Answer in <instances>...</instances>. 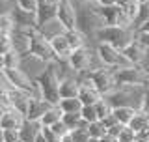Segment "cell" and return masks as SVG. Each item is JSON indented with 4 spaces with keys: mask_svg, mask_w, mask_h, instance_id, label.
<instances>
[{
    "mask_svg": "<svg viewBox=\"0 0 149 142\" xmlns=\"http://www.w3.org/2000/svg\"><path fill=\"white\" fill-rule=\"evenodd\" d=\"M50 107L49 101H45L43 97H41V93H30V97H28V105H26V110H24V118L26 120H39L41 114L47 110V108Z\"/></svg>",
    "mask_w": 149,
    "mask_h": 142,
    "instance_id": "cell-14",
    "label": "cell"
},
{
    "mask_svg": "<svg viewBox=\"0 0 149 142\" xmlns=\"http://www.w3.org/2000/svg\"><path fill=\"white\" fill-rule=\"evenodd\" d=\"M78 112H80L82 120H84V122H88V124L97 120V114H95V108H93V105H82Z\"/></svg>",
    "mask_w": 149,
    "mask_h": 142,
    "instance_id": "cell-35",
    "label": "cell"
},
{
    "mask_svg": "<svg viewBox=\"0 0 149 142\" xmlns=\"http://www.w3.org/2000/svg\"><path fill=\"white\" fill-rule=\"evenodd\" d=\"M0 112H2V108H0Z\"/></svg>",
    "mask_w": 149,
    "mask_h": 142,
    "instance_id": "cell-54",
    "label": "cell"
},
{
    "mask_svg": "<svg viewBox=\"0 0 149 142\" xmlns=\"http://www.w3.org/2000/svg\"><path fill=\"white\" fill-rule=\"evenodd\" d=\"M132 30L130 26H119V25H104L93 36V43L95 41H104V43L114 45L116 49H123L125 45H129L132 41Z\"/></svg>",
    "mask_w": 149,
    "mask_h": 142,
    "instance_id": "cell-4",
    "label": "cell"
},
{
    "mask_svg": "<svg viewBox=\"0 0 149 142\" xmlns=\"http://www.w3.org/2000/svg\"><path fill=\"white\" fill-rule=\"evenodd\" d=\"M0 36H2V34H0Z\"/></svg>",
    "mask_w": 149,
    "mask_h": 142,
    "instance_id": "cell-55",
    "label": "cell"
},
{
    "mask_svg": "<svg viewBox=\"0 0 149 142\" xmlns=\"http://www.w3.org/2000/svg\"><path fill=\"white\" fill-rule=\"evenodd\" d=\"M4 2H9V4H13V0H4Z\"/></svg>",
    "mask_w": 149,
    "mask_h": 142,
    "instance_id": "cell-52",
    "label": "cell"
},
{
    "mask_svg": "<svg viewBox=\"0 0 149 142\" xmlns=\"http://www.w3.org/2000/svg\"><path fill=\"white\" fill-rule=\"evenodd\" d=\"M58 82H60V80H58V77H56V73H54L50 62L47 64V67H45L43 73L36 79V84H37V88H39L41 97H43L45 101H49L50 105H58V101H60Z\"/></svg>",
    "mask_w": 149,
    "mask_h": 142,
    "instance_id": "cell-5",
    "label": "cell"
},
{
    "mask_svg": "<svg viewBox=\"0 0 149 142\" xmlns=\"http://www.w3.org/2000/svg\"><path fill=\"white\" fill-rule=\"evenodd\" d=\"M114 77L118 84H147L149 73H147V65L127 64L121 65V67H116Z\"/></svg>",
    "mask_w": 149,
    "mask_h": 142,
    "instance_id": "cell-6",
    "label": "cell"
},
{
    "mask_svg": "<svg viewBox=\"0 0 149 142\" xmlns=\"http://www.w3.org/2000/svg\"><path fill=\"white\" fill-rule=\"evenodd\" d=\"M2 142H19V129H2Z\"/></svg>",
    "mask_w": 149,
    "mask_h": 142,
    "instance_id": "cell-38",
    "label": "cell"
},
{
    "mask_svg": "<svg viewBox=\"0 0 149 142\" xmlns=\"http://www.w3.org/2000/svg\"><path fill=\"white\" fill-rule=\"evenodd\" d=\"M63 36H65V41H67V45H69V49H77V47H82V45H86L88 43V39H86V36L82 34L80 30H77V28H71V30H65L63 32Z\"/></svg>",
    "mask_w": 149,
    "mask_h": 142,
    "instance_id": "cell-24",
    "label": "cell"
},
{
    "mask_svg": "<svg viewBox=\"0 0 149 142\" xmlns=\"http://www.w3.org/2000/svg\"><path fill=\"white\" fill-rule=\"evenodd\" d=\"M30 34H28V32H21V30H13L11 34H9V39H11V51H15V53L21 54V56L30 53Z\"/></svg>",
    "mask_w": 149,
    "mask_h": 142,
    "instance_id": "cell-17",
    "label": "cell"
},
{
    "mask_svg": "<svg viewBox=\"0 0 149 142\" xmlns=\"http://www.w3.org/2000/svg\"><path fill=\"white\" fill-rule=\"evenodd\" d=\"M30 54L45 60L47 64L54 60V53H52V47H50V41L47 39L45 36H41L39 32H37V28L30 34Z\"/></svg>",
    "mask_w": 149,
    "mask_h": 142,
    "instance_id": "cell-11",
    "label": "cell"
},
{
    "mask_svg": "<svg viewBox=\"0 0 149 142\" xmlns=\"http://www.w3.org/2000/svg\"><path fill=\"white\" fill-rule=\"evenodd\" d=\"M93 108H95L97 120H101V118H104L106 114H110V112H112V105H110V101L104 96H101L95 103H93Z\"/></svg>",
    "mask_w": 149,
    "mask_h": 142,
    "instance_id": "cell-30",
    "label": "cell"
},
{
    "mask_svg": "<svg viewBox=\"0 0 149 142\" xmlns=\"http://www.w3.org/2000/svg\"><path fill=\"white\" fill-rule=\"evenodd\" d=\"M56 19L63 25L65 30L77 28V8H74V0H58Z\"/></svg>",
    "mask_w": 149,
    "mask_h": 142,
    "instance_id": "cell-12",
    "label": "cell"
},
{
    "mask_svg": "<svg viewBox=\"0 0 149 142\" xmlns=\"http://www.w3.org/2000/svg\"><path fill=\"white\" fill-rule=\"evenodd\" d=\"M93 49H95L97 56H99V60L102 62V65H106V67H121V65H127V58L123 56L119 49H116L114 45L110 43H104V41H95L93 43Z\"/></svg>",
    "mask_w": 149,
    "mask_h": 142,
    "instance_id": "cell-7",
    "label": "cell"
},
{
    "mask_svg": "<svg viewBox=\"0 0 149 142\" xmlns=\"http://www.w3.org/2000/svg\"><path fill=\"white\" fill-rule=\"evenodd\" d=\"M149 0H136V4H147Z\"/></svg>",
    "mask_w": 149,
    "mask_h": 142,
    "instance_id": "cell-51",
    "label": "cell"
},
{
    "mask_svg": "<svg viewBox=\"0 0 149 142\" xmlns=\"http://www.w3.org/2000/svg\"><path fill=\"white\" fill-rule=\"evenodd\" d=\"M121 124H114V125H110L108 129H106V135H110V136H118V133L121 131Z\"/></svg>",
    "mask_w": 149,
    "mask_h": 142,
    "instance_id": "cell-42",
    "label": "cell"
},
{
    "mask_svg": "<svg viewBox=\"0 0 149 142\" xmlns=\"http://www.w3.org/2000/svg\"><path fill=\"white\" fill-rule=\"evenodd\" d=\"M13 30H15V22H13L9 11L0 13V34H8L9 36Z\"/></svg>",
    "mask_w": 149,
    "mask_h": 142,
    "instance_id": "cell-31",
    "label": "cell"
},
{
    "mask_svg": "<svg viewBox=\"0 0 149 142\" xmlns=\"http://www.w3.org/2000/svg\"><path fill=\"white\" fill-rule=\"evenodd\" d=\"M49 127H50V129H52V131H54V133L58 135V136H63V135H67V133H69V129L65 127V124H63L62 120L54 122V124H52V125H49Z\"/></svg>",
    "mask_w": 149,
    "mask_h": 142,
    "instance_id": "cell-40",
    "label": "cell"
},
{
    "mask_svg": "<svg viewBox=\"0 0 149 142\" xmlns=\"http://www.w3.org/2000/svg\"><path fill=\"white\" fill-rule=\"evenodd\" d=\"M9 8H11V4H9V2H4V0H0V13L9 11Z\"/></svg>",
    "mask_w": 149,
    "mask_h": 142,
    "instance_id": "cell-44",
    "label": "cell"
},
{
    "mask_svg": "<svg viewBox=\"0 0 149 142\" xmlns=\"http://www.w3.org/2000/svg\"><path fill=\"white\" fill-rule=\"evenodd\" d=\"M127 125L134 131V133L143 131V129H149V114H147V110H138L136 108V112L132 114V118L129 120Z\"/></svg>",
    "mask_w": 149,
    "mask_h": 142,
    "instance_id": "cell-23",
    "label": "cell"
},
{
    "mask_svg": "<svg viewBox=\"0 0 149 142\" xmlns=\"http://www.w3.org/2000/svg\"><path fill=\"white\" fill-rule=\"evenodd\" d=\"M90 79L93 82V86L97 88V92L101 93V96H106L108 92L116 88V77H114V69L112 67H106V65H102V67L95 69V71H90Z\"/></svg>",
    "mask_w": 149,
    "mask_h": 142,
    "instance_id": "cell-9",
    "label": "cell"
},
{
    "mask_svg": "<svg viewBox=\"0 0 149 142\" xmlns=\"http://www.w3.org/2000/svg\"><path fill=\"white\" fill-rule=\"evenodd\" d=\"M86 142H99V138H95V136H88Z\"/></svg>",
    "mask_w": 149,
    "mask_h": 142,
    "instance_id": "cell-50",
    "label": "cell"
},
{
    "mask_svg": "<svg viewBox=\"0 0 149 142\" xmlns=\"http://www.w3.org/2000/svg\"><path fill=\"white\" fill-rule=\"evenodd\" d=\"M4 71V54H0V75H2Z\"/></svg>",
    "mask_w": 149,
    "mask_h": 142,
    "instance_id": "cell-49",
    "label": "cell"
},
{
    "mask_svg": "<svg viewBox=\"0 0 149 142\" xmlns=\"http://www.w3.org/2000/svg\"><path fill=\"white\" fill-rule=\"evenodd\" d=\"M104 97L112 107L127 105L138 110H147V84H116V88Z\"/></svg>",
    "mask_w": 149,
    "mask_h": 142,
    "instance_id": "cell-1",
    "label": "cell"
},
{
    "mask_svg": "<svg viewBox=\"0 0 149 142\" xmlns=\"http://www.w3.org/2000/svg\"><path fill=\"white\" fill-rule=\"evenodd\" d=\"M60 120L65 124V127H67L69 131L74 129V127H86L88 125V122L82 120L80 112H62V118H60Z\"/></svg>",
    "mask_w": 149,
    "mask_h": 142,
    "instance_id": "cell-25",
    "label": "cell"
},
{
    "mask_svg": "<svg viewBox=\"0 0 149 142\" xmlns=\"http://www.w3.org/2000/svg\"><path fill=\"white\" fill-rule=\"evenodd\" d=\"M132 142H138V140H136V138H134V140H132Z\"/></svg>",
    "mask_w": 149,
    "mask_h": 142,
    "instance_id": "cell-53",
    "label": "cell"
},
{
    "mask_svg": "<svg viewBox=\"0 0 149 142\" xmlns=\"http://www.w3.org/2000/svg\"><path fill=\"white\" fill-rule=\"evenodd\" d=\"M45 67H47V62H45V60L37 58V56L30 54V53H28V54H22L21 60H19V69H22L32 80H36L37 77H39V75L45 71Z\"/></svg>",
    "mask_w": 149,
    "mask_h": 142,
    "instance_id": "cell-13",
    "label": "cell"
},
{
    "mask_svg": "<svg viewBox=\"0 0 149 142\" xmlns=\"http://www.w3.org/2000/svg\"><path fill=\"white\" fill-rule=\"evenodd\" d=\"M60 118H62V110H60V107L58 105H50L43 112V114H41V118L37 122H39L41 125H47V127H49V125H52L54 122H58Z\"/></svg>",
    "mask_w": 149,
    "mask_h": 142,
    "instance_id": "cell-27",
    "label": "cell"
},
{
    "mask_svg": "<svg viewBox=\"0 0 149 142\" xmlns=\"http://www.w3.org/2000/svg\"><path fill=\"white\" fill-rule=\"evenodd\" d=\"M74 8H77V30H80L86 36L88 43L93 45L95 32L101 26H104L99 8H97V4H86L82 0H74Z\"/></svg>",
    "mask_w": 149,
    "mask_h": 142,
    "instance_id": "cell-2",
    "label": "cell"
},
{
    "mask_svg": "<svg viewBox=\"0 0 149 142\" xmlns=\"http://www.w3.org/2000/svg\"><path fill=\"white\" fill-rule=\"evenodd\" d=\"M37 32H39L41 36H45L47 39H50V37H54L58 34H63L65 28L58 19L52 17V19H49V21H45V22H39V25H37Z\"/></svg>",
    "mask_w": 149,
    "mask_h": 142,
    "instance_id": "cell-21",
    "label": "cell"
},
{
    "mask_svg": "<svg viewBox=\"0 0 149 142\" xmlns=\"http://www.w3.org/2000/svg\"><path fill=\"white\" fill-rule=\"evenodd\" d=\"M69 136L74 140V142H86L90 133H88V125L86 127H74V129L69 131Z\"/></svg>",
    "mask_w": 149,
    "mask_h": 142,
    "instance_id": "cell-33",
    "label": "cell"
},
{
    "mask_svg": "<svg viewBox=\"0 0 149 142\" xmlns=\"http://www.w3.org/2000/svg\"><path fill=\"white\" fill-rule=\"evenodd\" d=\"M147 51L146 47L138 45L136 41H130L129 45H125L123 49H121V53L123 56L127 58L129 64H140V65H147Z\"/></svg>",
    "mask_w": 149,
    "mask_h": 142,
    "instance_id": "cell-15",
    "label": "cell"
},
{
    "mask_svg": "<svg viewBox=\"0 0 149 142\" xmlns=\"http://www.w3.org/2000/svg\"><path fill=\"white\" fill-rule=\"evenodd\" d=\"M9 15H11L13 22H15V30L28 32V34H30L32 30L37 28V17H36L34 11H26V9H21V8H17L15 4H11Z\"/></svg>",
    "mask_w": 149,
    "mask_h": 142,
    "instance_id": "cell-10",
    "label": "cell"
},
{
    "mask_svg": "<svg viewBox=\"0 0 149 142\" xmlns=\"http://www.w3.org/2000/svg\"><path fill=\"white\" fill-rule=\"evenodd\" d=\"M17 8L26 9V11H34L36 13V6H37V0H13Z\"/></svg>",
    "mask_w": 149,
    "mask_h": 142,
    "instance_id": "cell-37",
    "label": "cell"
},
{
    "mask_svg": "<svg viewBox=\"0 0 149 142\" xmlns=\"http://www.w3.org/2000/svg\"><path fill=\"white\" fill-rule=\"evenodd\" d=\"M22 122H24V114L21 110H17L15 107L4 108L0 112V127L2 129H19Z\"/></svg>",
    "mask_w": 149,
    "mask_h": 142,
    "instance_id": "cell-16",
    "label": "cell"
},
{
    "mask_svg": "<svg viewBox=\"0 0 149 142\" xmlns=\"http://www.w3.org/2000/svg\"><path fill=\"white\" fill-rule=\"evenodd\" d=\"M143 22H149V2L147 4H138L136 15L132 19V28H138Z\"/></svg>",
    "mask_w": 149,
    "mask_h": 142,
    "instance_id": "cell-29",
    "label": "cell"
},
{
    "mask_svg": "<svg viewBox=\"0 0 149 142\" xmlns=\"http://www.w3.org/2000/svg\"><path fill=\"white\" fill-rule=\"evenodd\" d=\"M56 9H58V0H37V6H36L37 25L56 17Z\"/></svg>",
    "mask_w": 149,
    "mask_h": 142,
    "instance_id": "cell-18",
    "label": "cell"
},
{
    "mask_svg": "<svg viewBox=\"0 0 149 142\" xmlns=\"http://www.w3.org/2000/svg\"><path fill=\"white\" fill-rule=\"evenodd\" d=\"M99 142H118V138H116V136H110V135H102L99 138Z\"/></svg>",
    "mask_w": 149,
    "mask_h": 142,
    "instance_id": "cell-45",
    "label": "cell"
},
{
    "mask_svg": "<svg viewBox=\"0 0 149 142\" xmlns=\"http://www.w3.org/2000/svg\"><path fill=\"white\" fill-rule=\"evenodd\" d=\"M41 129V124L36 120H26L21 124V127H19V142H32L36 138V135L39 133Z\"/></svg>",
    "mask_w": 149,
    "mask_h": 142,
    "instance_id": "cell-20",
    "label": "cell"
},
{
    "mask_svg": "<svg viewBox=\"0 0 149 142\" xmlns=\"http://www.w3.org/2000/svg\"><path fill=\"white\" fill-rule=\"evenodd\" d=\"M60 142H74L71 136H69V133L67 135H63V136H60Z\"/></svg>",
    "mask_w": 149,
    "mask_h": 142,
    "instance_id": "cell-48",
    "label": "cell"
},
{
    "mask_svg": "<svg viewBox=\"0 0 149 142\" xmlns=\"http://www.w3.org/2000/svg\"><path fill=\"white\" fill-rule=\"evenodd\" d=\"M88 133H90V136L101 138L102 135H106V127L101 124V120H95V122H90V124H88Z\"/></svg>",
    "mask_w": 149,
    "mask_h": 142,
    "instance_id": "cell-32",
    "label": "cell"
},
{
    "mask_svg": "<svg viewBox=\"0 0 149 142\" xmlns=\"http://www.w3.org/2000/svg\"><path fill=\"white\" fill-rule=\"evenodd\" d=\"M132 2H136V0H116V6H119V8H127L129 4H132Z\"/></svg>",
    "mask_w": 149,
    "mask_h": 142,
    "instance_id": "cell-43",
    "label": "cell"
},
{
    "mask_svg": "<svg viewBox=\"0 0 149 142\" xmlns=\"http://www.w3.org/2000/svg\"><path fill=\"white\" fill-rule=\"evenodd\" d=\"M97 6H112V4H116V0H97Z\"/></svg>",
    "mask_w": 149,
    "mask_h": 142,
    "instance_id": "cell-46",
    "label": "cell"
},
{
    "mask_svg": "<svg viewBox=\"0 0 149 142\" xmlns=\"http://www.w3.org/2000/svg\"><path fill=\"white\" fill-rule=\"evenodd\" d=\"M2 75H4V79L9 82V86L19 88V90H24V92H30V93H36V92L39 93V88H37L36 80H32L22 69L9 67V69H4Z\"/></svg>",
    "mask_w": 149,
    "mask_h": 142,
    "instance_id": "cell-8",
    "label": "cell"
},
{
    "mask_svg": "<svg viewBox=\"0 0 149 142\" xmlns=\"http://www.w3.org/2000/svg\"><path fill=\"white\" fill-rule=\"evenodd\" d=\"M58 107L62 112H78L82 103L78 101V97H62L58 101Z\"/></svg>",
    "mask_w": 149,
    "mask_h": 142,
    "instance_id": "cell-28",
    "label": "cell"
},
{
    "mask_svg": "<svg viewBox=\"0 0 149 142\" xmlns=\"http://www.w3.org/2000/svg\"><path fill=\"white\" fill-rule=\"evenodd\" d=\"M134 136H136V133H134V131L130 129L129 125H123L116 138H118V142H132V140H134Z\"/></svg>",
    "mask_w": 149,
    "mask_h": 142,
    "instance_id": "cell-36",
    "label": "cell"
},
{
    "mask_svg": "<svg viewBox=\"0 0 149 142\" xmlns=\"http://www.w3.org/2000/svg\"><path fill=\"white\" fill-rule=\"evenodd\" d=\"M65 62L69 64V67L73 71H77V73H90V71L102 67V62L99 60V56H97L91 43H86L82 47L73 49Z\"/></svg>",
    "mask_w": 149,
    "mask_h": 142,
    "instance_id": "cell-3",
    "label": "cell"
},
{
    "mask_svg": "<svg viewBox=\"0 0 149 142\" xmlns=\"http://www.w3.org/2000/svg\"><path fill=\"white\" fill-rule=\"evenodd\" d=\"M39 131H41V135L45 136V140H47V142H60V136L56 135L54 131L50 129V127H47V125H41V129H39Z\"/></svg>",
    "mask_w": 149,
    "mask_h": 142,
    "instance_id": "cell-39",
    "label": "cell"
},
{
    "mask_svg": "<svg viewBox=\"0 0 149 142\" xmlns=\"http://www.w3.org/2000/svg\"><path fill=\"white\" fill-rule=\"evenodd\" d=\"M32 142H47V140H45V136H43V135H41V131H39V133H37V135H36V138H34V140H32Z\"/></svg>",
    "mask_w": 149,
    "mask_h": 142,
    "instance_id": "cell-47",
    "label": "cell"
},
{
    "mask_svg": "<svg viewBox=\"0 0 149 142\" xmlns=\"http://www.w3.org/2000/svg\"><path fill=\"white\" fill-rule=\"evenodd\" d=\"M77 92H78V79H77V73H74V75H69V77L60 79V82H58L60 99H62V97H77Z\"/></svg>",
    "mask_w": 149,
    "mask_h": 142,
    "instance_id": "cell-19",
    "label": "cell"
},
{
    "mask_svg": "<svg viewBox=\"0 0 149 142\" xmlns=\"http://www.w3.org/2000/svg\"><path fill=\"white\" fill-rule=\"evenodd\" d=\"M134 112H136V108H134V107H127V105L112 107V114L116 116V120H118L121 125H127V124H129V120L132 118Z\"/></svg>",
    "mask_w": 149,
    "mask_h": 142,
    "instance_id": "cell-26",
    "label": "cell"
},
{
    "mask_svg": "<svg viewBox=\"0 0 149 142\" xmlns=\"http://www.w3.org/2000/svg\"><path fill=\"white\" fill-rule=\"evenodd\" d=\"M9 51H11V39L8 34H2L0 36V54H6Z\"/></svg>",
    "mask_w": 149,
    "mask_h": 142,
    "instance_id": "cell-41",
    "label": "cell"
},
{
    "mask_svg": "<svg viewBox=\"0 0 149 142\" xmlns=\"http://www.w3.org/2000/svg\"><path fill=\"white\" fill-rule=\"evenodd\" d=\"M19 60H21V54H17L15 51H9V53H6V54H4V69L19 67Z\"/></svg>",
    "mask_w": 149,
    "mask_h": 142,
    "instance_id": "cell-34",
    "label": "cell"
},
{
    "mask_svg": "<svg viewBox=\"0 0 149 142\" xmlns=\"http://www.w3.org/2000/svg\"><path fill=\"white\" fill-rule=\"evenodd\" d=\"M49 41H50V47H52V53H54V60H67L71 49H69L67 41H65V36L58 34V36L50 37Z\"/></svg>",
    "mask_w": 149,
    "mask_h": 142,
    "instance_id": "cell-22",
    "label": "cell"
}]
</instances>
